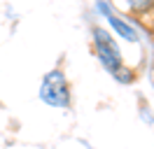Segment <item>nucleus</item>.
<instances>
[{
    "label": "nucleus",
    "instance_id": "obj_1",
    "mask_svg": "<svg viewBox=\"0 0 154 149\" xmlns=\"http://www.w3.org/2000/svg\"><path fill=\"white\" fill-rule=\"evenodd\" d=\"M91 35H94V49H96V56H98V61H100V65L112 77H117L119 82H131L133 72L124 68L122 51L117 47L115 37L110 35V30H105L103 26H94L91 28Z\"/></svg>",
    "mask_w": 154,
    "mask_h": 149
},
{
    "label": "nucleus",
    "instance_id": "obj_2",
    "mask_svg": "<svg viewBox=\"0 0 154 149\" xmlns=\"http://www.w3.org/2000/svg\"><path fill=\"white\" fill-rule=\"evenodd\" d=\"M40 100L49 105V107H58V110H70L72 105V96H70V84H68L66 74L61 68H54L49 70L45 77H42V84H40Z\"/></svg>",
    "mask_w": 154,
    "mask_h": 149
},
{
    "label": "nucleus",
    "instance_id": "obj_3",
    "mask_svg": "<svg viewBox=\"0 0 154 149\" xmlns=\"http://www.w3.org/2000/svg\"><path fill=\"white\" fill-rule=\"evenodd\" d=\"M96 9L100 12V14H105V17H107V21H110V26H112V30H115L117 35H122L124 40H128V42H138V40H140L138 30H135L131 23H126L124 19H119V17H117L115 12H112V7H110L107 2H98Z\"/></svg>",
    "mask_w": 154,
    "mask_h": 149
},
{
    "label": "nucleus",
    "instance_id": "obj_4",
    "mask_svg": "<svg viewBox=\"0 0 154 149\" xmlns=\"http://www.w3.org/2000/svg\"><path fill=\"white\" fill-rule=\"evenodd\" d=\"M0 107H2V102H0Z\"/></svg>",
    "mask_w": 154,
    "mask_h": 149
},
{
    "label": "nucleus",
    "instance_id": "obj_5",
    "mask_svg": "<svg viewBox=\"0 0 154 149\" xmlns=\"http://www.w3.org/2000/svg\"><path fill=\"white\" fill-rule=\"evenodd\" d=\"M152 9H154V5H152Z\"/></svg>",
    "mask_w": 154,
    "mask_h": 149
}]
</instances>
